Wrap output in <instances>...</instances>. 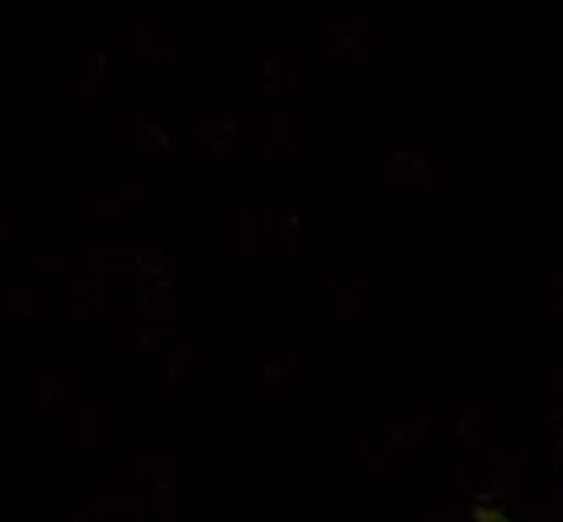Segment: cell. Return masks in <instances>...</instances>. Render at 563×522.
Returning <instances> with one entry per match:
<instances>
[{
    "label": "cell",
    "instance_id": "obj_1",
    "mask_svg": "<svg viewBox=\"0 0 563 522\" xmlns=\"http://www.w3.org/2000/svg\"><path fill=\"white\" fill-rule=\"evenodd\" d=\"M479 522H516V519H507V514H479Z\"/></svg>",
    "mask_w": 563,
    "mask_h": 522
}]
</instances>
